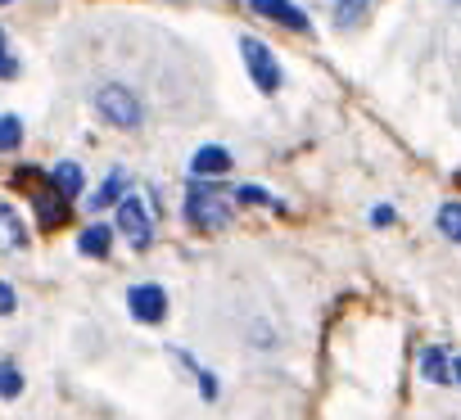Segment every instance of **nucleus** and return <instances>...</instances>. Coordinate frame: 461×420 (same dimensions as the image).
Returning a JSON list of instances; mask_svg holds the SVG:
<instances>
[{
	"instance_id": "423d86ee",
	"label": "nucleus",
	"mask_w": 461,
	"mask_h": 420,
	"mask_svg": "<svg viewBox=\"0 0 461 420\" xmlns=\"http://www.w3.org/2000/svg\"><path fill=\"white\" fill-rule=\"evenodd\" d=\"M249 5H254L263 19H272V23L290 28V32H308V14H303L299 5H290V0H249Z\"/></svg>"
},
{
	"instance_id": "39448f33",
	"label": "nucleus",
	"mask_w": 461,
	"mask_h": 420,
	"mask_svg": "<svg viewBox=\"0 0 461 420\" xmlns=\"http://www.w3.org/2000/svg\"><path fill=\"white\" fill-rule=\"evenodd\" d=\"M127 303H131V317L145 321V326L163 321V312H167V294H163L158 285H136V290L127 294Z\"/></svg>"
},
{
	"instance_id": "9b49d317",
	"label": "nucleus",
	"mask_w": 461,
	"mask_h": 420,
	"mask_svg": "<svg viewBox=\"0 0 461 420\" xmlns=\"http://www.w3.org/2000/svg\"><path fill=\"white\" fill-rule=\"evenodd\" d=\"M0 231H5L10 249H23V245H28V227L19 222V213H14V203H0Z\"/></svg>"
},
{
	"instance_id": "7ed1b4c3",
	"label": "nucleus",
	"mask_w": 461,
	"mask_h": 420,
	"mask_svg": "<svg viewBox=\"0 0 461 420\" xmlns=\"http://www.w3.org/2000/svg\"><path fill=\"white\" fill-rule=\"evenodd\" d=\"M95 109H100V118L113 122V127H140V118H145L140 100H136L127 86H100V91H95Z\"/></svg>"
},
{
	"instance_id": "6ab92c4d",
	"label": "nucleus",
	"mask_w": 461,
	"mask_h": 420,
	"mask_svg": "<svg viewBox=\"0 0 461 420\" xmlns=\"http://www.w3.org/2000/svg\"><path fill=\"white\" fill-rule=\"evenodd\" d=\"M240 199H245V203H272V194H263V190H254V185H245Z\"/></svg>"
},
{
	"instance_id": "20e7f679",
	"label": "nucleus",
	"mask_w": 461,
	"mask_h": 420,
	"mask_svg": "<svg viewBox=\"0 0 461 420\" xmlns=\"http://www.w3.org/2000/svg\"><path fill=\"white\" fill-rule=\"evenodd\" d=\"M240 50H245V64H249V77H254V86L258 91H281V68H276V59H272V50L263 46V41H254V37H245L240 41Z\"/></svg>"
},
{
	"instance_id": "dca6fc26",
	"label": "nucleus",
	"mask_w": 461,
	"mask_h": 420,
	"mask_svg": "<svg viewBox=\"0 0 461 420\" xmlns=\"http://www.w3.org/2000/svg\"><path fill=\"white\" fill-rule=\"evenodd\" d=\"M425 375H429V380H452V366L443 362V353H438V348H429V353H425Z\"/></svg>"
},
{
	"instance_id": "aec40b11",
	"label": "nucleus",
	"mask_w": 461,
	"mask_h": 420,
	"mask_svg": "<svg viewBox=\"0 0 461 420\" xmlns=\"http://www.w3.org/2000/svg\"><path fill=\"white\" fill-rule=\"evenodd\" d=\"M0 312H14V294H10V285H0Z\"/></svg>"
},
{
	"instance_id": "2eb2a0df",
	"label": "nucleus",
	"mask_w": 461,
	"mask_h": 420,
	"mask_svg": "<svg viewBox=\"0 0 461 420\" xmlns=\"http://www.w3.org/2000/svg\"><path fill=\"white\" fill-rule=\"evenodd\" d=\"M366 5H371V0H335V23H339V28L357 23V19L366 14Z\"/></svg>"
},
{
	"instance_id": "a211bd4d",
	"label": "nucleus",
	"mask_w": 461,
	"mask_h": 420,
	"mask_svg": "<svg viewBox=\"0 0 461 420\" xmlns=\"http://www.w3.org/2000/svg\"><path fill=\"white\" fill-rule=\"evenodd\" d=\"M19 73V59L5 50V32H0V77H14Z\"/></svg>"
},
{
	"instance_id": "4468645a",
	"label": "nucleus",
	"mask_w": 461,
	"mask_h": 420,
	"mask_svg": "<svg viewBox=\"0 0 461 420\" xmlns=\"http://www.w3.org/2000/svg\"><path fill=\"white\" fill-rule=\"evenodd\" d=\"M19 140H23V122L14 113H5V118H0V154L19 149Z\"/></svg>"
},
{
	"instance_id": "5701e85b",
	"label": "nucleus",
	"mask_w": 461,
	"mask_h": 420,
	"mask_svg": "<svg viewBox=\"0 0 461 420\" xmlns=\"http://www.w3.org/2000/svg\"><path fill=\"white\" fill-rule=\"evenodd\" d=\"M0 5H10V0H0Z\"/></svg>"
},
{
	"instance_id": "0eeeda50",
	"label": "nucleus",
	"mask_w": 461,
	"mask_h": 420,
	"mask_svg": "<svg viewBox=\"0 0 461 420\" xmlns=\"http://www.w3.org/2000/svg\"><path fill=\"white\" fill-rule=\"evenodd\" d=\"M190 172L194 176H221V172H230V154L221 145H203V149H194Z\"/></svg>"
},
{
	"instance_id": "f3484780",
	"label": "nucleus",
	"mask_w": 461,
	"mask_h": 420,
	"mask_svg": "<svg viewBox=\"0 0 461 420\" xmlns=\"http://www.w3.org/2000/svg\"><path fill=\"white\" fill-rule=\"evenodd\" d=\"M23 393V375L10 371V366H0V398H19Z\"/></svg>"
},
{
	"instance_id": "6e6552de",
	"label": "nucleus",
	"mask_w": 461,
	"mask_h": 420,
	"mask_svg": "<svg viewBox=\"0 0 461 420\" xmlns=\"http://www.w3.org/2000/svg\"><path fill=\"white\" fill-rule=\"evenodd\" d=\"M50 190L64 194V199H77V194H82V167H77V163H59V167L50 172Z\"/></svg>"
},
{
	"instance_id": "4be33fe9",
	"label": "nucleus",
	"mask_w": 461,
	"mask_h": 420,
	"mask_svg": "<svg viewBox=\"0 0 461 420\" xmlns=\"http://www.w3.org/2000/svg\"><path fill=\"white\" fill-rule=\"evenodd\" d=\"M452 375H456V380H461V357H456V362H452Z\"/></svg>"
},
{
	"instance_id": "ddd939ff",
	"label": "nucleus",
	"mask_w": 461,
	"mask_h": 420,
	"mask_svg": "<svg viewBox=\"0 0 461 420\" xmlns=\"http://www.w3.org/2000/svg\"><path fill=\"white\" fill-rule=\"evenodd\" d=\"M438 231L461 245V203H443V208H438Z\"/></svg>"
},
{
	"instance_id": "f257e3e1",
	"label": "nucleus",
	"mask_w": 461,
	"mask_h": 420,
	"mask_svg": "<svg viewBox=\"0 0 461 420\" xmlns=\"http://www.w3.org/2000/svg\"><path fill=\"white\" fill-rule=\"evenodd\" d=\"M230 199L226 190H212V185H190V194H185V222L190 227H199V231H217V227H226V218H230Z\"/></svg>"
},
{
	"instance_id": "412c9836",
	"label": "nucleus",
	"mask_w": 461,
	"mask_h": 420,
	"mask_svg": "<svg viewBox=\"0 0 461 420\" xmlns=\"http://www.w3.org/2000/svg\"><path fill=\"white\" fill-rule=\"evenodd\" d=\"M371 222H375V227H389V222H393V213H389V208H375Z\"/></svg>"
},
{
	"instance_id": "9d476101",
	"label": "nucleus",
	"mask_w": 461,
	"mask_h": 420,
	"mask_svg": "<svg viewBox=\"0 0 461 420\" xmlns=\"http://www.w3.org/2000/svg\"><path fill=\"white\" fill-rule=\"evenodd\" d=\"M122 194H127V176H122V172H109V181L91 194V208H118Z\"/></svg>"
},
{
	"instance_id": "1a4fd4ad",
	"label": "nucleus",
	"mask_w": 461,
	"mask_h": 420,
	"mask_svg": "<svg viewBox=\"0 0 461 420\" xmlns=\"http://www.w3.org/2000/svg\"><path fill=\"white\" fill-rule=\"evenodd\" d=\"M37 213H41L46 227H59V222L68 218V199L55 194V190H41V194H37Z\"/></svg>"
},
{
	"instance_id": "f03ea898",
	"label": "nucleus",
	"mask_w": 461,
	"mask_h": 420,
	"mask_svg": "<svg viewBox=\"0 0 461 420\" xmlns=\"http://www.w3.org/2000/svg\"><path fill=\"white\" fill-rule=\"evenodd\" d=\"M118 231L127 236L131 249H149L154 240V208L145 194H122L118 199Z\"/></svg>"
},
{
	"instance_id": "f8f14e48",
	"label": "nucleus",
	"mask_w": 461,
	"mask_h": 420,
	"mask_svg": "<svg viewBox=\"0 0 461 420\" xmlns=\"http://www.w3.org/2000/svg\"><path fill=\"white\" fill-rule=\"evenodd\" d=\"M109 240H113V231L109 227H91V231H82V254L86 258H109Z\"/></svg>"
}]
</instances>
